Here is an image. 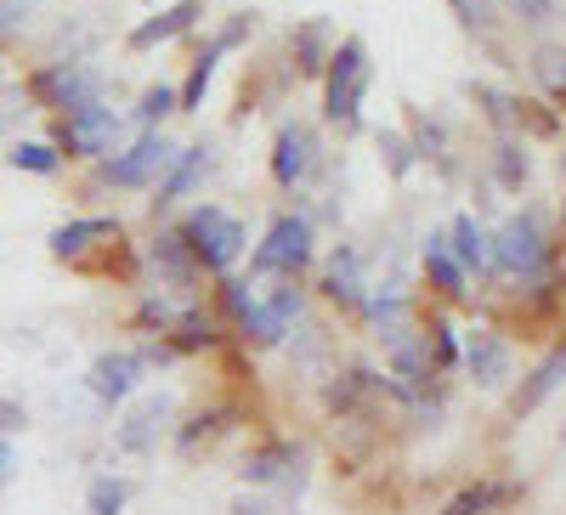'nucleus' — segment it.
Instances as JSON below:
<instances>
[{
	"instance_id": "8",
	"label": "nucleus",
	"mask_w": 566,
	"mask_h": 515,
	"mask_svg": "<svg viewBox=\"0 0 566 515\" xmlns=\"http://www.w3.org/2000/svg\"><path fill=\"white\" fill-rule=\"evenodd\" d=\"M323 165V143H317V125L306 119H283L277 136H272V154H266V170L283 193H301V187L317 176Z\"/></svg>"
},
{
	"instance_id": "1",
	"label": "nucleus",
	"mask_w": 566,
	"mask_h": 515,
	"mask_svg": "<svg viewBox=\"0 0 566 515\" xmlns=\"http://www.w3.org/2000/svg\"><path fill=\"white\" fill-rule=\"evenodd\" d=\"M323 119L335 125L340 136H357L363 130V103L374 91V52L363 34H340L335 52L323 63Z\"/></svg>"
},
{
	"instance_id": "39",
	"label": "nucleus",
	"mask_w": 566,
	"mask_h": 515,
	"mask_svg": "<svg viewBox=\"0 0 566 515\" xmlns=\"http://www.w3.org/2000/svg\"><path fill=\"white\" fill-rule=\"evenodd\" d=\"M23 471V453H18V437H0V493H7Z\"/></svg>"
},
{
	"instance_id": "32",
	"label": "nucleus",
	"mask_w": 566,
	"mask_h": 515,
	"mask_svg": "<svg viewBox=\"0 0 566 515\" xmlns=\"http://www.w3.org/2000/svg\"><path fill=\"white\" fill-rule=\"evenodd\" d=\"M510 498H515V487L476 482V487H459V493L442 504V515H488V509H499V504H510Z\"/></svg>"
},
{
	"instance_id": "4",
	"label": "nucleus",
	"mask_w": 566,
	"mask_h": 515,
	"mask_svg": "<svg viewBox=\"0 0 566 515\" xmlns=\"http://www.w3.org/2000/svg\"><path fill=\"white\" fill-rule=\"evenodd\" d=\"M176 232H181V244L199 255V266H205L210 277L232 272V266L244 261V250H250V227L232 216L227 204H216V199H199L193 210L176 221Z\"/></svg>"
},
{
	"instance_id": "15",
	"label": "nucleus",
	"mask_w": 566,
	"mask_h": 515,
	"mask_svg": "<svg viewBox=\"0 0 566 515\" xmlns=\"http://www.w3.org/2000/svg\"><path fill=\"white\" fill-rule=\"evenodd\" d=\"M199 23H205V0H170V7H154L142 23H130L125 45H130V52H159V45L193 34Z\"/></svg>"
},
{
	"instance_id": "7",
	"label": "nucleus",
	"mask_w": 566,
	"mask_h": 515,
	"mask_svg": "<svg viewBox=\"0 0 566 515\" xmlns=\"http://www.w3.org/2000/svg\"><path fill=\"white\" fill-rule=\"evenodd\" d=\"M317 261V227L306 210H283L272 216L266 239L250 255V277H301Z\"/></svg>"
},
{
	"instance_id": "10",
	"label": "nucleus",
	"mask_w": 566,
	"mask_h": 515,
	"mask_svg": "<svg viewBox=\"0 0 566 515\" xmlns=\"http://www.w3.org/2000/svg\"><path fill=\"white\" fill-rule=\"evenodd\" d=\"M148 357H142V346H119V351H103V357H91V368H85V391L97 397L103 408H125L136 391H142V380H148Z\"/></svg>"
},
{
	"instance_id": "22",
	"label": "nucleus",
	"mask_w": 566,
	"mask_h": 515,
	"mask_svg": "<svg viewBox=\"0 0 566 515\" xmlns=\"http://www.w3.org/2000/svg\"><path fill=\"white\" fill-rule=\"evenodd\" d=\"M488 170L504 193H522L527 176H533V154H527V136L522 130H499L493 136V154H488Z\"/></svg>"
},
{
	"instance_id": "21",
	"label": "nucleus",
	"mask_w": 566,
	"mask_h": 515,
	"mask_svg": "<svg viewBox=\"0 0 566 515\" xmlns=\"http://www.w3.org/2000/svg\"><path fill=\"white\" fill-rule=\"evenodd\" d=\"M295 464H301V448H295V442H283V437H272V442H261V448L244 453L239 476H244V487H272V482L290 476Z\"/></svg>"
},
{
	"instance_id": "16",
	"label": "nucleus",
	"mask_w": 566,
	"mask_h": 515,
	"mask_svg": "<svg viewBox=\"0 0 566 515\" xmlns=\"http://www.w3.org/2000/svg\"><path fill=\"white\" fill-rule=\"evenodd\" d=\"M560 386H566V335L544 351V362L527 374V380L510 391V419H527V413H538V408H544Z\"/></svg>"
},
{
	"instance_id": "29",
	"label": "nucleus",
	"mask_w": 566,
	"mask_h": 515,
	"mask_svg": "<svg viewBox=\"0 0 566 515\" xmlns=\"http://www.w3.org/2000/svg\"><path fill=\"white\" fill-rule=\"evenodd\" d=\"M176 114V85H142V97H136V108H130V125L136 130H165V119Z\"/></svg>"
},
{
	"instance_id": "17",
	"label": "nucleus",
	"mask_w": 566,
	"mask_h": 515,
	"mask_svg": "<svg viewBox=\"0 0 566 515\" xmlns=\"http://www.w3.org/2000/svg\"><path fill=\"white\" fill-rule=\"evenodd\" d=\"M419 261H424V284H431L448 306H464V301H470V272L453 261V250H448V232H424Z\"/></svg>"
},
{
	"instance_id": "25",
	"label": "nucleus",
	"mask_w": 566,
	"mask_h": 515,
	"mask_svg": "<svg viewBox=\"0 0 566 515\" xmlns=\"http://www.w3.org/2000/svg\"><path fill=\"white\" fill-rule=\"evenodd\" d=\"M402 130H408V143H413V154H419V165H442L448 159V148H453V136H448V125L431 114V108H419V103H402Z\"/></svg>"
},
{
	"instance_id": "28",
	"label": "nucleus",
	"mask_w": 566,
	"mask_h": 515,
	"mask_svg": "<svg viewBox=\"0 0 566 515\" xmlns=\"http://www.w3.org/2000/svg\"><path fill=\"white\" fill-rule=\"evenodd\" d=\"M374 148H380V165H386L391 181H408V176L419 170V154H413V143H408V130H397V125L374 130Z\"/></svg>"
},
{
	"instance_id": "37",
	"label": "nucleus",
	"mask_w": 566,
	"mask_h": 515,
	"mask_svg": "<svg viewBox=\"0 0 566 515\" xmlns=\"http://www.w3.org/2000/svg\"><path fill=\"white\" fill-rule=\"evenodd\" d=\"M29 114H34L29 85H0V136H12V130H18Z\"/></svg>"
},
{
	"instance_id": "41",
	"label": "nucleus",
	"mask_w": 566,
	"mask_h": 515,
	"mask_svg": "<svg viewBox=\"0 0 566 515\" xmlns=\"http://www.w3.org/2000/svg\"><path fill=\"white\" fill-rule=\"evenodd\" d=\"M232 515H266V504L250 498V493H239V498H232Z\"/></svg>"
},
{
	"instance_id": "42",
	"label": "nucleus",
	"mask_w": 566,
	"mask_h": 515,
	"mask_svg": "<svg viewBox=\"0 0 566 515\" xmlns=\"http://www.w3.org/2000/svg\"><path fill=\"white\" fill-rule=\"evenodd\" d=\"M148 7H154V0H148Z\"/></svg>"
},
{
	"instance_id": "30",
	"label": "nucleus",
	"mask_w": 566,
	"mask_h": 515,
	"mask_svg": "<svg viewBox=\"0 0 566 515\" xmlns=\"http://www.w3.org/2000/svg\"><path fill=\"white\" fill-rule=\"evenodd\" d=\"M125 504H130V482H125V476H114V471L91 476V487H85V515H125Z\"/></svg>"
},
{
	"instance_id": "33",
	"label": "nucleus",
	"mask_w": 566,
	"mask_h": 515,
	"mask_svg": "<svg viewBox=\"0 0 566 515\" xmlns=\"http://www.w3.org/2000/svg\"><path fill=\"white\" fill-rule=\"evenodd\" d=\"M464 91H470V103L488 114L493 130H515V91H499V85H488V80H470Z\"/></svg>"
},
{
	"instance_id": "18",
	"label": "nucleus",
	"mask_w": 566,
	"mask_h": 515,
	"mask_svg": "<svg viewBox=\"0 0 566 515\" xmlns=\"http://www.w3.org/2000/svg\"><path fill=\"white\" fill-rule=\"evenodd\" d=\"M148 261H154V272H159V284H170V290H181V295H193V290L205 284V266H199L193 250L181 244L176 227H165L159 239L148 244Z\"/></svg>"
},
{
	"instance_id": "6",
	"label": "nucleus",
	"mask_w": 566,
	"mask_h": 515,
	"mask_svg": "<svg viewBox=\"0 0 566 515\" xmlns=\"http://www.w3.org/2000/svg\"><path fill=\"white\" fill-rule=\"evenodd\" d=\"M176 159V143L165 130H136L125 148H114L108 159L91 165V187H114V193H148L165 176V165Z\"/></svg>"
},
{
	"instance_id": "13",
	"label": "nucleus",
	"mask_w": 566,
	"mask_h": 515,
	"mask_svg": "<svg viewBox=\"0 0 566 515\" xmlns=\"http://www.w3.org/2000/svg\"><path fill=\"white\" fill-rule=\"evenodd\" d=\"M210 170H216V148H210V143H187V148H176V159L165 165V176L148 187V193H154V216H165V210L181 204V199H193Z\"/></svg>"
},
{
	"instance_id": "38",
	"label": "nucleus",
	"mask_w": 566,
	"mask_h": 515,
	"mask_svg": "<svg viewBox=\"0 0 566 515\" xmlns=\"http://www.w3.org/2000/svg\"><path fill=\"white\" fill-rule=\"evenodd\" d=\"M250 34H255V12H232L210 40L221 45V52H244V45H250Z\"/></svg>"
},
{
	"instance_id": "20",
	"label": "nucleus",
	"mask_w": 566,
	"mask_h": 515,
	"mask_svg": "<svg viewBox=\"0 0 566 515\" xmlns=\"http://www.w3.org/2000/svg\"><path fill=\"white\" fill-rule=\"evenodd\" d=\"M176 357H199V351H210L221 335H216V317L199 306V301H181V312H176V323L159 335Z\"/></svg>"
},
{
	"instance_id": "34",
	"label": "nucleus",
	"mask_w": 566,
	"mask_h": 515,
	"mask_svg": "<svg viewBox=\"0 0 566 515\" xmlns=\"http://www.w3.org/2000/svg\"><path fill=\"white\" fill-rule=\"evenodd\" d=\"M499 12H504V23L527 29V34H538V29H549V23L560 18L555 0H499Z\"/></svg>"
},
{
	"instance_id": "40",
	"label": "nucleus",
	"mask_w": 566,
	"mask_h": 515,
	"mask_svg": "<svg viewBox=\"0 0 566 515\" xmlns=\"http://www.w3.org/2000/svg\"><path fill=\"white\" fill-rule=\"evenodd\" d=\"M18 431H29V408L18 397H0V437H18Z\"/></svg>"
},
{
	"instance_id": "23",
	"label": "nucleus",
	"mask_w": 566,
	"mask_h": 515,
	"mask_svg": "<svg viewBox=\"0 0 566 515\" xmlns=\"http://www.w3.org/2000/svg\"><path fill=\"white\" fill-rule=\"evenodd\" d=\"M442 232H448L453 261H459L470 277H488V227H482V216H476V210H459Z\"/></svg>"
},
{
	"instance_id": "35",
	"label": "nucleus",
	"mask_w": 566,
	"mask_h": 515,
	"mask_svg": "<svg viewBox=\"0 0 566 515\" xmlns=\"http://www.w3.org/2000/svg\"><path fill=\"white\" fill-rule=\"evenodd\" d=\"M533 80L549 91L555 103H566V45H538L533 52Z\"/></svg>"
},
{
	"instance_id": "31",
	"label": "nucleus",
	"mask_w": 566,
	"mask_h": 515,
	"mask_svg": "<svg viewBox=\"0 0 566 515\" xmlns=\"http://www.w3.org/2000/svg\"><path fill=\"white\" fill-rule=\"evenodd\" d=\"M448 12L459 18L464 34H476V40H493L504 29V12H499V0H448Z\"/></svg>"
},
{
	"instance_id": "36",
	"label": "nucleus",
	"mask_w": 566,
	"mask_h": 515,
	"mask_svg": "<svg viewBox=\"0 0 566 515\" xmlns=\"http://www.w3.org/2000/svg\"><path fill=\"white\" fill-rule=\"evenodd\" d=\"M40 7H45V0H0V45H12L40 18Z\"/></svg>"
},
{
	"instance_id": "9",
	"label": "nucleus",
	"mask_w": 566,
	"mask_h": 515,
	"mask_svg": "<svg viewBox=\"0 0 566 515\" xmlns=\"http://www.w3.org/2000/svg\"><path fill=\"white\" fill-rule=\"evenodd\" d=\"M170 419H176V397H170V391H142V397H130L125 419L114 425V448H119V453H130V459L159 453V437H170V431H176Z\"/></svg>"
},
{
	"instance_id": "19",
	"label": "nucleus",
	"mask_w": 566,
	"mask_h": 515,
	"mask_svg": "<svg viewBox=\"0 0 566 515\" xmlns=\"http://www.w3.org/2000/svg\"><path fill=\"white\" fill-rule=\"evenodd\" d=\"M335 23L328 18H306L301 29H290V74L295 80H323V63H328V52H335Z\"/></svg>"
},
{
	"instance_id": "26",
	"label": "nucleus",
	"mask_w": 566,
	"mask_h": 515,
	"mask_svg": "<svg viewBox=\"0 0 566 515\" xmlns=\"http://www.w3.org/2000/svg\"><path fill=\"white\" fill-rule=\"evenodd\" d=\"M7 165L12 170H23V176H40V181H52V176H63V148L57 143H34V136H12L7 143Z\"/></svg>"
},
{
	"instance_id": "5",
	"label": "nucleus",
	"mask_w": 566,
	"mask_h": 515,
	"mask_svg": "<svg viewBox=\"0 0 566 515\" xmlns=\"http://www.w3.org/2000/svg\"><path fill=\"white\" fill-rule=\"evenodd\" d=\"M23 85L34 97V114H69L80 103L108 97V69L97 57H45Z\"/></svg>"
},
{
	"instance_id": "11",
	"label": "nucleus",
	"mask_w": 566,
	"mask_h": 515,
	"mask_svg": "<svg viewBox=\"0 0 566 515\" xmlns=\"http://www.w3.org/2000/svg\"><path fill=\"white\" fill-rule=\"evenodd\" d=\"M459 368L470 374V386H476V391H504L515 380V346L499 329H470L464 351H459Z\"/></svg>"
},
{
	"instance_id": "12",
	"label": "nucleus",
	"mask_w": 566,
	"mask_h": 515,
	"mask_svg": "<svg viewBox=\"0 0 566 515\" xmlns=\"http://www.w3.org/2000/svg\"><path fill=\"white\" fill-rule=\"evenodd\" d=\"M125 239L119 216H74L63 227H52V239H45V250H52V261H69V266H85L97 250H114Z\"/></svg>"
},
{
	"instance_id": "14",
	"label": "nucleus",
	"mask_w": 566,
	"mask_h": 515,
	"mask_svg": "<svg viewBox=\"0 0 566 515\" xmlns=\"http://www.w3.org/2000/svg\"><path fill=\"white\" fill-rule=\"evenodd\" d=\"M317 295H323L328 306H340V312L357 317V306H363V295H368V272H363V250H357V244H335V250L323 255Z\"/></svg>"
},
{
	"instance_id": "3",
	"label": "nucleus",
	"mask_w": 566,
	"mask_h": 515,
	"mask_svg": "<svg viewBox=\"0 0 566 515\" xmlns=\"http://www.w3.org/2000/svg\"><path fill=\"white\" fill-rule=\"evenodd\" d=\"M125 136H130V114L114 108L108 97L80 103L69 114H52V143L63 148V159H80V165L108 159L114 148H125Z\"/></svg>"
},
{
	"instance_id": "27",
	"label": "nucleus",
	"mask_w": 566,
	"mask_h": 515,
	"mask_svg": "<svg viewBox=\"0 0 566 515\" xmlns=\"http://www.w3.org/2000/svg\"><path fill=\"white\" fill-rule=\"evenodd\" d=\"M419 335H424V351H431V362H437V374H448V368H459V351H464V335L453 329V317H448V312H424V317H419Z\"/></svg>"
},
{
	"instance_id": "2",
	"label": "nucleus",
	"mask_w": 566,
	"mask_h": 515,
	"mask_svg": "<svg viewBox=\"0 0 566 515\" xmlns=\"http://www.w3.org/2000/svg\"><path fill=\"white\" fill-rule=\"evenodd\" d=\"M488 272L504 284H549L555 272V244L544 232V216L515 210L488 232Z\"/></svg>"
},
{
	"instance_id": "24",
	"label": "nucleus",
	"mask_w": 566,
	"mask_h": 515,
	"mask_svg": "<svg viewBox=\"0 0 566 515\" xmlns=\"http://www.w3.org/2000/svg\"><path fill=\"white\" fill-rule=\"evenodd\" d=\"M221 45L216 40H205L199 45V57L187 63V80L176 85V114H205V97H210V85H216V69H221Z\"/></svg>"
}]
</instances>
